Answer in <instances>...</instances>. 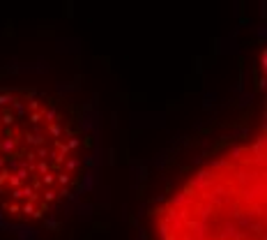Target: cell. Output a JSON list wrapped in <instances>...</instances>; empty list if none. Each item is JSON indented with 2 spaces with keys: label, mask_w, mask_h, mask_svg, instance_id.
<instances>
[{
  "label": "cell",
  "mask_w": 267,
  "mask_h": 240,
  "mask_svg": "<svg viewBox=\"0 0 267 240\" xmlns=\"http://www.w3.org/2000/svg\"><path fill=\"white\" fill-rule=\"evenodd\" d=\"M106 180L95 99L67 83L0 81V236L58 240L88 217Z\"/></svg>",
  "instance_id": "6da1fadb"
},
{
  "label": "cell",
  "mask_w": 267,
  "mask_h": 240,
  "mask_svg": "<svg viewBox=\"0 0 267 240\" xmlns=\"http://www.w3.org/2000/svg\"><path fill=\"white\" fill-rule=\"evenodd\" d=\"M150 217L154 240H267V123L221 139Z\"/></svg>",
  "instance_id": "7a4b0ae2"
}]
</instances>
